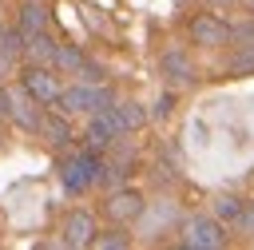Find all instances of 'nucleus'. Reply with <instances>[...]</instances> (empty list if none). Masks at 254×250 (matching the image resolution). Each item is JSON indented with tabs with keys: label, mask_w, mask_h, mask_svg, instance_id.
Listing matches in <instances>:
<instances>
[{
	"label": "nucleus",
	"mask_w": 254,
	"mask_h": 250,
	"mask_svg": "<svg viewBox=\"0 0 254 250\" xmlns=\"http://www.w3.org/2000/svg\"><path fill=\"white\" fill-rule=\"evenodd\" d=\"M111 103H115V95L107 87H99V83H75V87L60 91V107L71 111V115H91V111H103Z\"/></svg>",
	"instance_id": "f257e3e1"
},
{
	"label": "nucleus",
	"mask_w": 254,
	"mask_h": 250,
	"mask_svg": "<svg viewBox=\"0 0 254 250\" xmlns=\"http://www.w3.org/2000/svg\"><path fill=\"white\" fill-rule=\"evenodd\" d=\"M99 155L87 147V151H79V155H71L67 163H64V187L71 190V194H79V190H87V187H95L99 183Z\"/></svg>",
	"instance_id": "f03ea898"
},
{
	"label": "nucleus",
	"mask_w": 254,
	"mask_h": 250,
	"mask_svg": "<svg viewBox=\"0 0 254 250\" xmlns=\"http://www.w3.org/2000/svg\"><path fill=\"white\" fill-rule=\"evenodd\" d=\"M20 83H24V91L36 99V103H60V79L52 75V67L48 63H32V67H24L20 71Z\"/></svg>",
	"instance_id": "7ed1b4c3"
},
{
	"label": "nucleus",
	"mask_w": 254,
	"mask_h": 250,
	"mask_svg": "<svg viewBox=\"0 0 254 250\" xmlns=\"http://www.w3.org/2000/svg\"><path fill=\"white\" fill-rule=\"evenodd\" d=\"M115 135H123V123H119V115H115V103H111V107H103V111H91L87 131H83L87 147H91V151H103V147H111V143H115Z\"/></svg>",
	"instance_id": "20e7f679"
},
{
	"label": "nucleus",
	"mask_w": 254,
	"mask_h": 250,
	"mask_svg": "<svg viewBox=\"0 0 254 250\" xmlns=\"http://www.w3.org/2000/svg\"><path fill=\"white\" fill-rule=\"evenodd\" d=\"M183 246H190V250H218V246H226L222 222L218 218H190L183 226Z\"/></svg>",
	"instance_id": "39448f33"
},
{
	"label": "nucleus",
	"mask_w": 254,
	"mask_h": 250,
	"mask_svg": "<svg viewBox=\"0 0 254 250\" xmlns=\"http://www.w3.org/2000/svg\"><path fill=\"white\" fill-rule=\"evenodd\" d=\"M190 40H194V44H202V48H222V44L230 40V28H226L218 16L198 12V16L190 20Z\"/></svg>",
	"instance_id": "423d86ee"
},
{
	"label": "nucleus",
	"mask_w": 254,
	"mask_h": 250,
	"mask_svg": "<svg viewBox=\"0 0 254 250\" xmlns=\"http://www.w3.org/2000/svg\"><path fill=\"white\" fill-rule=\"evenodd\" d=\"M95 234L99 230H95V218L87 210H71L64 218V246H91Z\"/></svg>",
	"instance_id": "0eeeda50"
},
{
	"label": "nucleus",
	"mask_w": 254,
	"mask_h": 250,
	"mask_svg": "<svg viewBox=\"0 0 254 250\" xmlns=\"http://www.w3.org/2000/svg\"><path fill=\"white\" fill-rule=\"evenodd\" d=\"M107 214H111L115 222L139 218V214H143V194H139V190H115V194L107 198Z\"/></svg>",
	"instance_id": "6e6552de"
},
{
	"label": "nucleus",
	"mask_w": 254,
	"mask_h": 250,
	"mask_svg": "<svg viewBox=\"0 0 254 250\" xmlns=\"http://www.w3.org/2000/svg\"><path fill=\"white\" fill-rule=\"evenodd\" d=\"M48 20H52V12L40 4V0H28L24 8H20V20H16V32L28 40V36H36V32H48Z\"/></svg>",
	"instance_id": "1a4fd4ad"
},
{
	"label": "nucleus",
	"mask_w": 254,
	"mask_h": 250,
	"mask_svg": "<svg viewBox=\"0 0 254 250\" xmlns=\"http://www.w3.org/2000/svg\"><path fill=\"white\" fill-rule=\"evenodd\" d=\"M163 75H167L171 83L187 87V83L194 79V63H190L183 52H167V56H163Z\"/></svg>",
	"instance_id": "9d476101"
},
{
	"label": "nucleus",
	"mask_w": 254,
	"mask_h": 250,
	"mask_svg": "<svg viewBox=\"0 0 254 250\" xmlns=\"http://www.w3.org/2000/svg\"><path fill=\"white\" fill-rule=\"evenodd\" d=\"M24 56H28L32 63H48V67H52V60H56V40H52L48 32H36V36L24 40Z\"/></svg>",
	"instance_id": "9b49d317"
},
{
	"label": "nucleus",
	"mask_w": 254,
	"mask_h": 250,
	"mask_svg": "<svg viewBox=\"0 0 254 250\" xmlns=\"http://www.w3.org/2000/svg\"><path fill=\"white\" fill-rule=\"evenodd\" d=\"M32 103H36V99H32L28 91H24V95H16V91H12V119H16L24 131H40V119H44Z\"/></svg>",
	"instance_id": "f8f14e48"
},
{
	"label": "nucleus",
	"mask_w": 254,
	"mask_h": 250,
	"mask_svg": "<svg viewBox=\"0 0 254 250\" xmlns=\"http://www.w3.org/2000/svg\"><path fill=\"white\" fill-rule=\"evenodd\" d=\"M20 52H24V36L20 32H0V75H8L20 63Z\"/></svg>",
	"instance_id": "ddd939ff"
},
{
	"label": "nucleus",
	"mask_w": 254,
	"mask_h": 250,
	"mask_svg": "<svg viewBox=\"0 0 254 250\" xmlns=\"http://www.w3.org/2000/svg\"><path fill=\"white\" fill-rule=\"evenodd\" d=\"M40 131H44V139H48L52 147L71 143V127H67V119H64V115H44V119H40Z\"/></svg>",
	"instance_id": "4468645a"
},
{
	"label": "nucleus",
	"mask_w": 254,
	"mask_h": 250,
	"mask_svg": "<svg viewBox=\"0 0 254 250\" xmlns=\"http://www.w3.org/2000/svg\"><path fill=\"white\" fill-rule=\"evenodd\" d=\"M115 115H119L123 131H139V127L147 123V111H143V103H135V99H127V103H115Z\"/></svg>",
	"instance_id": "2eb2a0df"
},
{
	"label": "nucleus",
	"mask_w": 254,
	"mask_h": 250,
	"mask_svg": "<svg viewBox=\"0 0 254 250\" xmlns=\"http://www.w3.org/2000/svg\"><path fill=\"white\" fill-rule=\"evenodd\" d=\"M83 52L79 48H71V44H56V60H52V67H60V71H79L83 67Z\"/></svg>",
	"instance_id": "dca6fc26"
},
{
	"label": "nucleus",
	"mask_w": 254,
	"mask_h": 250,
	"mask_svg": "<svg viewBox=\"0 0 254 250\" xmlns=\"http://www.w3.org/2000/svg\"><path fill=\"white\" fill-rule=\"evenodd\" d=\"M242 210H246V202H242V198H234V194H222V198L214 202L218 222H238V218H242Z\"/></svg>",
	"instance_id": "f3484780"
},
{
	"label": "nucleus",
	"mask_w": 254,
	"mask_h": 250,
	"mask_svg": "<svg viewBox=\"0 0 254 250\" xmlns=\"http://www.w3.org/2000/svg\"><path fill=\"white\" fill-rule=\"evenodd\" d=\"M91 246H99V250H123V246H127V234L107 230V234H95V242H91Z\"/></svg>",
	"instance_id": "a211bd4d"
},
{
	"label": "nucleus",
	"mask_w": 254,
	"mask_h": 250,
	"mask_svg": "<svg viewBox=\"0 0 254 250\" xmlns=\"http://www.w3.org/2000/svg\"><path fill=\"white\" fill-rule=\"evenodd\" d=\"M230 71H234V75H250V71H254V48L242 52L238 60H230Z\"/></svg>",
	"instance_id": "6ab92c4d"
},
{
	"label": "nucleus",
	"mask_w": 254,
	"mask_h": 250,
	"mask_svg": "<svg viewBox=\"0 0 254 250\" xmlns=\"http://www.w3.org/2000/svg\"><path fill=\"white\" fill-rule=\"evenodd\" d=\"M75 75H79L83 83H99V79H103V67H99V63H91V60H83V67H79Z\"/></svg>",
	"instance_id": "aec40b11"
},
{
	"label": "nucleus",
	"mask_w": 254,
	"mask_h": 250,
	"mask_svg": "<svg viewBox=\"0 0 254 250\" xmlns=\"http://www.w3.org/2000/svg\"><path fill=\"white\" fill-rule=\"evenodd\" d=\"M4 115H12V91L0 83V119H4Z\"/></svg>",
	"instance_id": "412c9836"
},
{
	"label": "nucleus",
	"mask_w": 254,
	"mask_h": 250,
	"mask_svg": "<svg viewBox=\"0 0 254 250\" xmlns=\"http://www.w3.org/2000/svg\"><path fill=\"white\" fill-rule=\"evenodd\" d=\"M171 107H175V95H171V91H167V95H163V99H159V107H155V115H159V119H163V115H171Z\"/></svg>",
	"instance_id": "4be33fe9"
},
{
	"label": "nucleus",
	"mask_w": 254,
	"mask_h": 250,
	"mask_svg": "<svg viewBox=\"0 0 254 250\" xmlns=\"http://www.w3.org/2000/svg\"><path fill=\"white\" fill-rule=\"evenodd\" d=\"M238 222H242V230H254V206H250V210H242V218H238Z\"/></svg>",
	"instance_id": "5701e85b"
},
{
	"label": "nucleus",
	"mask_w": 254,
	"mask_h": 250,
	"mask_svg": "<svg viewBox=\"0 0 254 250\" xmlns=\"http://www.w3.org/2000/svg\"><path fill=\"white\" fill-rule=\"evenodd\" d=\"M0 32H4V28H0Z\"/></svg>",
	"instance_id": "b1692460"
}]
</instances>
